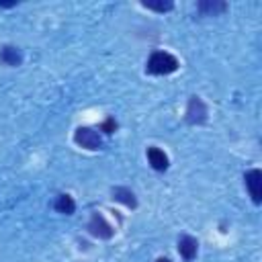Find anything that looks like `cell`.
I'll use <instances>...</instances> for the list:
<instances>
[{
    "mask_svg": "<svg viewBox=\"0 0 262 262\" xmlns=\"http://www.w3.org/2000/svg\"><path fill=\"white\" fill-rule=\"evenodd\" d=\"M74 141H76L80 147H84V149H98V147L102 145L100 135H98L94 129H90V127H80V129H76Z\"/></svg>",
    "mask_w": 262,
    "mask_h": 262,
    "instance_id": "2",
    "label": "cell"
},
{
    "mask_svg": "<svg viewBox=\"0 0 262 262\" xmlns=\"http://www.w3.org/2000/svg\"><path fill=\"white\" fill-rule=\"evenodd\" d=\"M88 229H90L92 235H96V237H100V239H108V237H113V233H115V229L111 227V223H108L100 213H94V215L90 217Z\"/></svg>",
    "mask_w": 262,
    "mask_h": 262,
    "instance_id": "4",
    "label": "cell"
},
{
    "mask_svg": "<svg viewBox=\"0 0 262 262\" xmlns=\"http://www.w3.org/2000/svg\"><path fill=\"white\" fill-rule=\"evenodd\" d=\"M145 70L149 74H172L178 70V59L168 51H154L147 59Z\"/></svg>",
    "mask_w": 262,
    "mask_h": 262,
    "instance_id": "1",
    "label": "cell"
},
{
    "mask_svg": "<svg viewBox=\"0 0 262 262\" xmlns=\"http://www.w3.org/2000/svg\"><path fill=\"white\" fill-rule=\"evenodd\" d=\"M186 121L190 125H201L207 121V106L199 96H192L186 106Z\"/></svg>",
    "mask_w": 262,
    "mask_h": 262,
    "instance_id": "3",
    "label": "cell"
},
{
    "mask_svg": "<svg viewBox=\"0 0 262 262\" xmlns=\"http://www.w3.org/2000/svg\"><path fill=\"white\" fill-rule=\"evenodd\" d=\"M147 160L151 164L154 170H166L168 168V156L160 149V147H147Z\"/></svg>",
    "mask_w": 262,
    "mask_h": 262,
    "instance_id": "8",
    "label": "cell"
},
{
    "mask_svg": "<svg viewBox=\"0 0 262 262\" xmlns=\"http://www.w3.org/2000/svg\"><path fill=\"white\" fill-rule=\"evenodd\" d=\"M145 8H149V10H158V12H166V10H172V2L170 0H166V2H151V0H143L141 2Z\"/></svg>",
    "mask_w": 262,
    "mask_h": 262,
    "instance_id": "12",
    "label": "cell"
},
{
    "mask_svg": "<svg viewBox=\"0 0 262 262\" xmlns=\"http://www.w3.org/2000/svg\"><path fill=\"white\" fill-rule=\"evenodd\" d=\"M74 209H76V203H74V199H72L70 194H59V196H57V201H55V211H59V213H63V215H72Z\"/></svg>",
    "mask_w": 262,
    "mask_h": 262,
    "instance_id": "11",
    "label": "cell"
},
{
    "mask_svg": "<svg viewBox=\"0 0 262 262\" xmlns=\"http://www.w3.org/2000/svg\"><path fill=\"white\" fill-rule=\"evenodd\" d=\"M0 61L2 63H6V66H20V61H23V53H20V49L18 47H12V45H6V47H2V51H0Z\"/></svg>",
    "mask_w": 262,
    "mask_h": 262,
    "instance_id": "9",
    "label": "cell"
},
{
    "mask_svg": "<svg viewBox=\"0 0 262 262\" xmlns=\"http://www.w3.org/2000/svg\"><path fill=\"white\" fill-rule=\"evenodd\" d=\"M196 6H199V10H201L203 14H207V16H215V14H221V12L227 10V4L221 2V0H201Z\"/></svg>",
    "mask_w": 262,
    "mask_h": 262,
    "instance_id": "7",
    "label": "cell"
},
{
    "mask_svg": "<svg viewBox=\"0 0 262 262\" xmlns=\"http://www.w3.org/2000/svg\"><path fill=\"white\" fill-rule=\"evenodd\" d=\"M244 180H246V186L250 190L252 201L256 205H260L262 203V172L260 170H250V172H246Z\"/></svg>",
    "mask_w": 262,
    "mask_h": 262,
    "instance_id": "5",
    "label": "cell"
},
{
    "mask_svg": "<svg viewBox=\"0 0 262 262\" xmlns=\"http://www.w3.org/2000/svg\"><path fill=\"white\" fill-rule=\"evenodd\" d=\"M156 262H170V260H168V258H158Z\"/></svg>",
    "mask_w": 262,
    "mask_h": 262,
    "instance_id": "14",
    "label": "cell"
},
{
    "mask_svg": "<svg viewBox=\"0 0 262 262\" xmlns=\"http://www.w3.org/2000/svg\"><path fill=\"white\" fill-rule=\"evenodd\" d=\"M100 129H102L104 133H113V131L117 129V123H115V119H111V117H108V119H106V121L100 125Z\"/></svg>",
    "mask_w": 262,
    "mask_h": 262,
    "instance_id": "13",
    "label": "cell"
},
{
    "mask_svg": "<svg viewBox=\"0 0 262 262\" xmlns=\"http://www.w3.org/2000/svg\"><path fill=\"white\" fill-rule=\"evenodd\" d=\"M196 250H199V242H196L194 237L182 235V237L178 239V252H180V256H182L184 260H192V258L196 256Z\"/></svg>",
    "mask_w": 262,
    "mask_h": 262,
    "instance_id": "6",
    "label": "cell"
},
{
    "mask_svg": "<svg viewBox=\"0 0 262 262\" xmlns=\"http://www.w3.org/2000/svg\"><path fill=\"white\" fill-rule=\"evenodd\" d=\"M113 199L119 201V203H123V205H127L129 209H135L137 207V199H135V194L129 188H123V186L113 188Z\"/></svg>",
    "mask_w": 262,
    "mask_h": 262,
    "instance_id": "10",
    "label": "cell"
}]
</instances>
